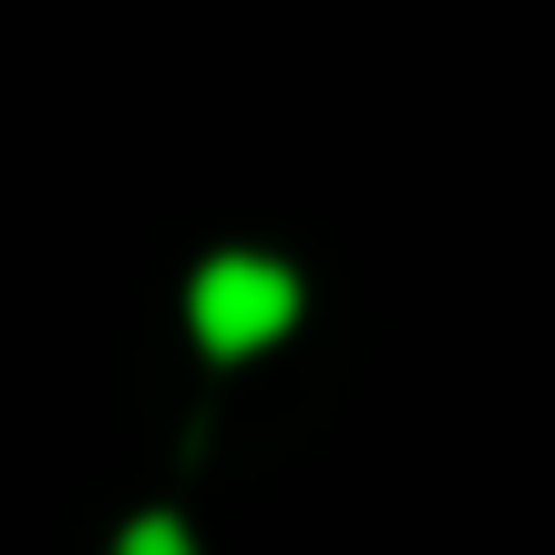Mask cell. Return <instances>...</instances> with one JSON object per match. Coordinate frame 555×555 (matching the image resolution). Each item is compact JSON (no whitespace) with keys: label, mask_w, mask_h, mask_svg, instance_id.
<instances>
[{"label":"cell","mask_w":555,"mask_h":555,"mask_svg":"<svg viewBox=\"0 0 555 555\" xmlns=\"http://www.w3.org/2000/svg\"><path fill=\"white\" fill-rule=\"evenodd\" d=\"M124 555H196V545H185V525H134V535H124Z\"/></svg>","instance_id":"cell-2"},{"label":"cell","mask_w":555,"mask_h":555,"mask_svg":"<svg viewBox=\"0 0 555 555\" xmlns=\"http://www.w3.org/2000/svg\"><path fill=\"white\" fill-rule=\"evenodd\" d=\"M185 309H196V339L217 360H237V350H268L278 330H288L298 319V278L278 268V258H206V278H196V298H185Z\"/></svg>","instance_id":"cell-1"}]
</instances>
